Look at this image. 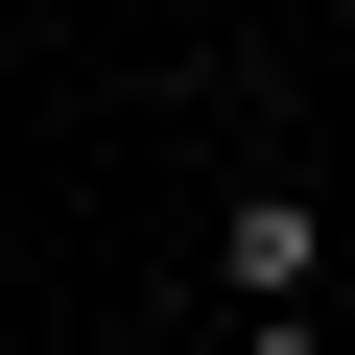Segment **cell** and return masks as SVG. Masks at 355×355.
I'll return each instance as SVG.
<instances>
[{
  "mask_svg": "<svg viewBox=\"0 0 355 355\" xmlns=\"http://www.w3.org/2000/svg\"><path fill=\"white\" fill-rule=\"evenodd\" d=\"M214 261H237V308H261V331H308V284H331V214H308L284 166H261V190L214 214Z\"/></svg>",
  "mask_w": 355,
  "mask_h": 355,
  "instance_id": "obj_1",
  "label": "cell"
}]
</instances>
